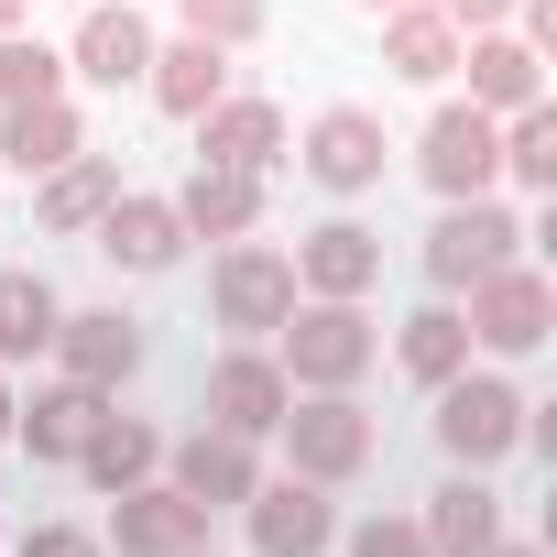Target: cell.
Returning a JSON list of instances; mask_svg holds the SVG:
<instances>
[{
    "mask_svg": "<svg viewBox=\"0 0 557 557\" xmlns=\"http://www.w3.org/2000/svg\"><path fill=\"white\" fill-rule=\"evenodd\" d=\"M273 361L296 394H361V372L383 361V329L361 318V296H296L273 329Z\"/></svg>",
    "mask_w": 557,
    "mask_h": 557,
    "instance_id": "6da1fadb",
    "label": "cell"
},
{
    "mask_svg": "<svg viewBox=\"0 0 557 557\" xmlns=\"http://www.w3.org/2000/svg\"><path fill=\"white\" fill-rule=\"evenodd\" d=\"M524 262V219L503 197H437V230H426V285L437 296H470L481 273Z\"/></svg>",
    "mask_w": 557,
    "mask_h": 557,
    "instance_id": "7a4b0ae2",
    "label": "cell"
},
{
    "mask_svg": "<svg viewBox=\"0 0 557 557\" xmlns=\"http://www.w3.org/2000/svg\"><path fill=\"white\" fill-rule=\"evenodd\" d=\"M437 448H448L459 470H503V459L524 448V383H503V372H448V383H437Z\"/></svg>",
    "mask_w": 557,
    "mask_h": 557,
    "instance_id": "3957f363",
    "label": "cell"
},
{
    "mask_svg": "<svg viewBox=\"0 0 557 557\" xmlns=\"http://www.w3.org/2000/svg\"><path fill=\"white\" fill-rule=\"evenodd\" d=\"M273 437H285L296 481H329V492H339V481H361V470H372V448H383V426L361 416V394H296Z\"/></svg>",
    "mask_w": 557,
    "mask_h": 557,
    "instance_id": "277c9868",
    "label": "cell"
},
{
    "mask_svg": "<svg viewBox=\"0 0 557 557\" xmlns=\"http://www.w3.org/2000/svg\"><path fill=\"white\" fill-rule=\"evenodd\" d=\"M470 350H492V361H535L546 350V329H557V285L535 262H503V273H481L470 285Z\"/></svg>",
    "mask_w": 557,
    "mask_h": 557,
    "instance_id": "5b68a950",
    "label": "cell"
},
{
    "mask_svg": "<svg viewBox=\"0 0 557 557\" xmlns=\"http://www.w3.org/2000/svg\"><path fill=\"white\" fill-rule=\"evenodd\" d=\"M416 175H426L437 197H492V186H503V121L470 110V99H437L426 132H416Z\"/></svg>",
    "mask_w": 557,
    "mask_h": 557,
    "instance_id": "8992f818",
    "label": "cell"
},
{
    "mask_svg": "<svg viewBox=\"0 0 557 557\" xmlns=\"http://www.w3.org/2000/svg\"><path fill=\"white\" fill-rule=\"evenodd\" d=\"M285 307H296V262L273 251V240H230L219 273H208V318H219L230 339H273Z\"/></svg>",
    "mask_w": 557,
    "mask_h": 557,
    "instance_id": "52a82bcc",
    "label": "cell"
},
{
    "mask_svg": "<svg viewBox=\"0 0 557 557\" xmlns=\"http://www.w3.org/2000/svg\"><path fill=\"white\" fill-rule=\"evenodd\" d=\"M296 164H307L329 197H372V186H383V164H394V132H383V110H361V99H329V110L307 121Z\"/></svg>",
    "mask_w": 557,
    "mask_h": 557,
    "instance_id": "ba28073f",
    "label": "cell"
},
{
    "mask_svg": "<svg viewBox=\"0 0 557 557\" xmlns=\"http://www.w3.org/2000/svg\"><path fill=\"white\" fill-rule=\"evenodd\" d=\"M240 535H251V557H329L339 546V503H329V481H251V503H240Z\"/></svg>",
    "mask_w": 557,
    "mask_h": 557,
    "instance_id": "9c48e42d",
    "label": "cell"
},
{
    "mask_svg": "<svg viewBox=\"0 0 557 557\" xmlns=\"http://www.w3.org/2000/svg\"><path fill=\"white\" fill-rule=\"evenodd\" d=\"M285 405H296V383H285V361H273L262 339H230L219 361H208V426H230V437H273L285 426Z\"/></svg>",
    "mask_w": 557,
    "mask_h": 557,
    "instance_id": "30bf717a",
    "label": "cell"
},
{
    "mask_svg": "<svg viewBox=\"0 0 557 557\" xmlns=\"http://www.w3.org/2000/svg\"><path fill=\"white\" fill-rule=\"evenodd\" d=\"M186 546H208V513L153 470V481H132V492H110V535H99V557H186Z\"/></svg>",
    "mask_w": 557,
    "mask_h": 557,
    "instance_id": "8fae6325",
    "label": "cell"
},
{
    "mask_svg": "<svg viewBox=\"0 0 557 557\" xmlns=\"http://www.w3.org/2000/svg\"><path fill=\"white\" fill-rule=\"evenodd\" d=\"M99 416H110V394H99V383H66V372L34 383V394H12V437H23L45 470H77V448L99 437Z\"/></svg>",
    "mask_w": 557,
    "mask_h": 557,
    "instance_id": "7c38bea8",
    "label": "cell"
},
{
    "mask_svg": "<svg viewBox=\"0 0 557 557\" xmlns=\"http://www.w3.org/2000/svg\"><path fill=\"white\" fill-rule=\"evenodd\" d=\"M186 132H197V164H230V175H273L296 153V132H285L273 99H208Z\"/></svg>",
    "mask_w": 557,
    "mask_h": 557,
    "instance_id": "4fadbf2b",
    "label": "cell"
},
{
    "mask_svg": "<svg viewBox=\"0 0 557 557\" xmlns=\"http://www.w3.org/2000/svg\"><path fill=\"white\" fill-rule=\"evenodd\" d=\"M143 66H153V23L132 12V0H77L66 77H88V88H143Z\"/></svg>",
    "mask_w": 557,
    "mask_h": 557,
    "instance_id": "5bb4252c",
    "label": "cell"
},
{
    "mask_svg": "<svg viewBox=\"0 0 557 557\" xmlns=\"http://www.w3.org/2000/svg\"><path fill=\"white\" fill-rule=\"evenodd\" d=\"M164 481H175L197 513H240V503H251V481H262V459H251V437L197 426V437H175V448H164Z\"/></svg>",
    "mask_w": 557,
    "mask_h": 557,
    "instance_id": "9a60e30c",
    "label": "cell"
},
{
    "mask_svg": "<svg viewBox=\"0 0 557 557\" xmlns=\"http://www.w3.org/2000/svg\"><path fill=\"white\" fill-rule=\"evenodd\" d=\"M121 273H175V251H186V219H175V197H153V186H121L110 208H99V230H88Z\"/></svg>",
    "mask_w": 557,
    "mask_h": 557,
    "instance_id": "2e32d148",
    "label": "cell"
},
{
    "mask_svg": "<svg viewBox=\"0 0 557 557\" xmlns=\"http://www.w3.org/2000/svg\"><path fill=\"white\" fill-rule=\"evenodd\" d=\"M55 361H66V383L121 394V383L143 372V318H121V307H66V318H55Z\"/></svg>",
    "mask_w": 557,
    "mask_h": 557,
    "instance_id": "e0dca14e",
    "label": "cell"
},
{
    "mask_svg": "<svg viewBox=\"0 0 557 557\" xmlns=\"http://www.w3.org/2000/svg\"><path fill=\"white\" fill-rule=\"evenodd\" d=\"M285 262H296V296H372V285H383V230H361V219H318Z\"/></svg>",
    "mask_w": 557,
    "mask_h": 557,
    "instance_id": "ac0fdd59",
    "label": "cell"
},
{
    "mask_svg": "<svg viewBox=\"0 0 557 557\" xmlns=\"http://www.w3.org/2000/svg\"><path fill=\"white\" fill-rule=\"evenodd\" d=\"M459 77H470V110H524V99H546V55L513 34V23H492V34H459Z\"/></svg>",
    "mask_w": 557,
    "mask_h": 557,
    "instance_id": "d6986e66",
    "label": "cell"
},
{
    "mask_svg": "<svg viewBox=\"0 0 557 557\" xmlns=\"http://www.w3.org/2000/svg\"><path fill=\"white\" fill-rule=\"evenodd\" d=\"M426 557H481L492 535H503V492H492V470H448L437 492H426Z\"/></svg>",
    "mask_w": 557,
    "mask_h": 557,
    "instance_id": "ffe728a7",
    "label": "cell"
},
{
    "mask_svg": "<svg viewBox=\"0 0 557 557\" xmlns=\"http://www.w3.org/2000/svg\"><path fill=\"white\" fill-rule=\"evenodd\" d=\"M383 66L405 88H448L459 77V23L437 12V0H394V12H383Z\"/></svg>",
    "mask_w": 557,
    "mask_h": 557,
    "instance_id": "44dd1931",
    "label": "cell"
},
{
    "mask_svg": "<svg viewBox=\"0 0 557 557\" xmlns=\"http://www.w3.org/2000/svg\"><path fill=\"white\" fill-rule=\"evenodd\" d=\"M143 99H153L164 121H197L208 99H230V45H197V34L153 45V66H143Z\"/></svg>",
    "mask_w": 557,
    "mask_h": 557,
    "instance_id": "7402d4cb",
    "label": "cell"
},
{
    "mask_svg": "<svg viewBox=\"0 0 557 557\" xmlns=\"http://www.w3.org/2000/svg\"><path fill=\"white\" fill-rule=\"evenodd\" d=\"M110 197H121V153H66L55 175H34V219H45L55 240H88Z\"/></svg>",
    "mask_w": 557,
    "mask_h": 557,
    "instance_id": "603a6c76",
    "label": "cell"
},
{
    "mask_svg": "<svg viewBox=\"0 0 557 557\" xmlns=\"http://www.w3.org/2000/svg\"><path fill=\"white\" fill-rule=\"evenodd\" d=\"M175 219H186V240H251V230H262V175L197 164V175L175 186Z\"/></svg>",
    "mask_w": 557,
    "mask_h": 557,
    "instance_id": "cb8c5ba5",
    "label": "cell"
},
{
    "mask_svg": "<svg viewBox=\"0 0 557 557\" xmlns=\"http://www.w3.org/2000/svg\"><path fill=\"white\" fill-rule=\"evenodd\" d=\"M66 153H88L77 99H23V110H0V164H12V175H55Z\"/></svg>",
    "mask_w": 557,
    "mask_h": 557,
    "instance_id": "d4e9b609",
    "label": "cell"
},
{
    "mask_svg": "<svg viewBox=\"0 0 557 557\" xmlns=\"http://www.w3.org/2000/svg\"><path fill=\"white\" fill-rule=\"evenodd\" d=\"M394 361H405V383H448V372H470V318H459V296H426L405 329H394Z\"/></svg>",
    "mask_w": 557,
    "mask_h": 557,
    "instance_id": "484cf974",
    "label": "cell"
},
{
    "mask_svg": "<svg viewBox=\"0 0 557 557\" xmlns=\"http://www.w3.org/2000/svg\"><path fill=\"white\" fill-rule=\"evenodd\" d=\"M55 318H66V296L45 285L34 262L0 273V361H45V350H55Z\"/></svg>",
    "mask_w": 557,
    "mask_h": 557,
    "instance_id": "4316f807",
    "label": "cell"
},
{
    "mask_svg": "<svg viewBox=\"0 0 557 557\" xmlns=\"http://www.w3.org/2000/svg\"><path fill=\"white\" fill-rule=\"evenodd\" d=\"M77 470H88V492H132V481H153V470H164V437H153L143 416H121V405H110V416H99V437L77 448Z\"/></svg>",
    "mask_w": 557,
    "mask_h": 557,
    "instance_id": "83f0119b",
    "label": "cell"
},
{
    "mask_svg": "<svg viewBox=\"0 0 557 557\" xmlns=\"http://www.w3.org/2000/svg\"><path fill=\"white\" fill-rule=\"evenodd\" d=\"M503 175H513L524 197H546V186H557V110H546V99L503 110Z\"/></svg>",
    "mask_w": 557,
    "mask_h": 557,
    "instance_id": "f1b7e54d",
    "label": "cell"
},
{
    "mask_svg": "<svg viewBox=\"0 0 557 557\" xmlns=\"http://www.w3.org/2000/svg\"><path fill=\"white\" fill-rule=\"evenodd\" d=\"M23 99H66V45H45L34 23L0 34V110H23Z\"/></svg>",
    "mask_w": 557,
    "mask_h": 557,
    "instance_id": "f546056e",
    "label": "cell"
},
{
    "mask_svg": "<svg viewBox=\"0 0 557 557\" xmlns=\"http://www.w3.org/2000/svg\"><path fill=\"white\" fill-rule=\"evenodd\" d=\"M175 34H197V45H262L273 34V0H175Z\"/></svg>",
    "mask_w": 557,
    "mask_h": 557,
    "instance_id": "4dcf8cb0",
    "label": "cell"
},
{
    "mask_svg": "<svg viewBox=\"0 0 557 557\" xmlns=\"http://www.w3.org/2000/svg\"><path fill=\"white\" fill-rule=\"evenodd\" d=\"M339 546H350V557H426V524H416V513H361Z\"/></svg>",
    "mask_w": 557,
    "mask_h": 557,
    "instance_id": "1f68e13d",
    "label": "cell"
},
{
    "mask_svg": "<svg viewBox=\"0 0 557 557\" xmlns=\"http://www.w3.org/2000/svg\"><path fill=\"white\" fill-rule=\"evenodd\" d=\"M12 557H99V535H88V524H34Z\"/></svg>",
    "mask_w": 557,
    "mask_h": 557,
    "instance_id": "d6a6232c",
    "label": "cell"
},
{
    "mask_svg": "<svg viewBox=\"0 0 557 557\" xmlns=\"http://www.w3.org/2000/svg\"><path fill=\"white\" fill-rule=\"evenodd\" d=\"M437 12H448L459 34H492V23H513V0H437Z\"/></svg>",
    "mask_w": 557,
    "mask_h": 557,
    "instance_id": "836d02e7",
    "label": "cell"
},
{
    "mask_svg": "<svg viewBox=\"0 0 557 557\" xmlns=\"http://www.w3.org/2000/svg\"><path fill=\"white\" fill-rule=\"evenodd\" d=\"M481 557H546V546H524V535H492V546H481Z\"/></svg>",
    "mask_w": 557,
    "mask_h": 557,
    "instance_id": "e575fe53",
    "label": "cell"
},
{
    "mask_svg": "<svg viewBox=\"0 0 557 557\" xmlns=\"http://www.w3.org/2000/svg\"><path fill=\"white\" fill-rule=\"evenodd\" d=\"M34 23V0H0V34H23Z\"/></svg>",
    "mask_w": 557,
    "mask_h": 557,
    "instance_id": "d590c367",
    "label": "cell"
},
{
    "mask_svg": "<svg viewBox=\"0 0 557 557\" xmlns=\"http://www.w3.org/2000/svg\"><path fill=\"white\" fill-rule=\"evenodd\" d=\"M0 437H12V383H0Z\"/></svg>",
    "mask_w": 557,
    "mask_h": 557,
    "instance_id": "8d00e7d4",
    "label": "cell"
},
{
    "mask_svg": "<svg viewBox=\"0 0 557 557\" xmlns=\"http://www.w3.org/2000/svg\"><path fill=\"white\" fill-rule=\"evenodd\" d=\"M350 12H372V23H383V12H394V0H350Z\"/></svg>",
    "mask_w": 557,
    "mask_h": 557,
    "instance_id": "74e56055",
    "label": "cell"
},
{
    "mask_svg": "<svg viewBox=\"0 0 557 557\" xmlns=\"http://www.w3.org/2000/svg\"><path fill=\"white\" fill-rule=\"evenodd\" d=\"M186 557H219V546H186Z\"/></svg>",
    "mask_w": 557,
    "mask_h": 557,
    "instance_id": "f35d334b",
    "label": "cell"
}]
</instances>
